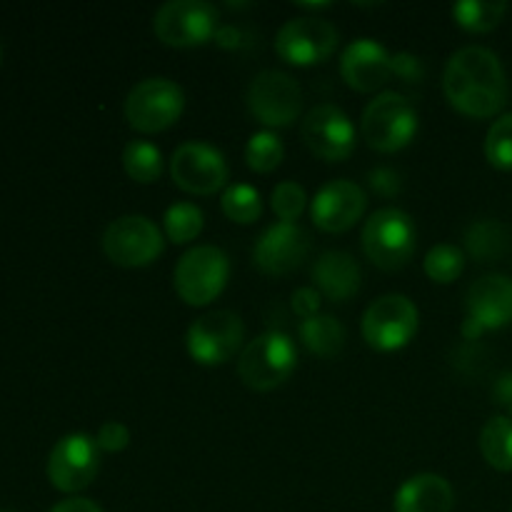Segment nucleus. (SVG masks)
Instances as JSON below:
<instances>
[{
	"label": "nucleus",
	"mask_w": 512,
	"mask_h": 512,
	"mask_svg": "<svg viewBox=\"0 0 512 512\" xmlns=\"http://www.w3.org/2000/svg\"><path fill=\"white\" fill-rule=\"evenodd\" d=\"M448 103L468 118H493L508 100V78L498 55L480 45H468L450 55L443 73Z\"/></svg>",
	"instance_id": "obj_1"
},
{
	"label": "nucleus",
	"mask_w": 512,
	"mask_h": 512,
	"mask_svg": "<svg viewBox=\"0 0 512 512\" xmlns=\"http://www.w3.org/2000/svg\"><path fill=\"white\" fill-rule=\"evenodd\" d=\"M298 368V348L293 338L278 330L258 335L238 358V378L255 393L280 388Z\"/></svg>",
	"instance_id": "obj_2"
},
{
	"label": "nucleus",
	"mask_w": 512,
	"mask_h": 512,
	"mask_svg": "<svg viewBox=\"0 0 512 512\" xmlns=\"http://www.w3.org/2000/svg\"><path fill=\"white\" fill-rule=\"evenodd\" d=\"M418 125L420 120L413 100L388 90L368 103L360 120V135L378 153H398L413 143Z\"/></svg>",
	"instance_id": "obj_3"
},
{
	"label": "nucleus",
	"mask_w": 512,
	"mask_h": 512,
	"mask_svg": "<svg viewBox=\"0 0 512 512\" xmlns=\"http://www.w3.org/2000/svg\"><path fill=\"white\" fill-rule=\"evenodd\" d=\"M418 230L413 218L400 208H380L365 220L363 250L380 270H400L413 260Z\"/></svg>",
	"instance_id": "obj_4"
},
{
	"label": "nucleus",
	"mask_w": 512,
	"mask_h": 512,
	"mask_svg": "<svg viewBox=\"0 0 512 512\" xmlns=\"http://www.w3.org/2000/svg\"><path fill=\"white\" fill-rule=\"evenodd\" d=\"M175 293L193 308H203L223 295L230 280V260L215 245L190 248L175 265Z\"/></svg>",
	"instance_id": "obj_5"
},
{
	"label": "nucleus",
	"mask_w": 512,
	"mask_h": 512,
	"mask_svg": "<svg viewBox=\"0 0 512 512\" xmlns=\"http://www.w3.org/2000/svg\"><path fill=\"white\" fill-rule=\"evenodd\" d=\"M185 93L168 78H145L125 98V120L138 133H163L180 120Z\"/></svg>",
	"instance_id": "obj_6"
},
{
	"label": "nucleus",
	"mask_w": 512,
	"mask_h": 512,
	"mask_svg": "<svg viewBox=\"0 0 512 512\" xmlns=\"http://www.w3.org/2000/svg\"><path fill=\"white\" fill-rule=\"evenodd\" d=\"M153 30L170 48H195L218 35L220 15L205 0H170L155 13Z\"/></svg>",
	"instance_id": "obj_7"
},
{
	"label": "nucleus",
	"mask_w": 512,
	"mask_h": 512,
	"mask_svg": "<svg viewBox=\"0 0 512 512\" xmlns=\"http://www.w3.org/2000/svg\"><path fill=\"white\" fill-rule=\"evenodd\" d=\"M420 328V313L408 295L390 293L370 303L363 315V338L378 353L403 350Z\"/></svg>",
	"instance_id": "obj_8"
},
{
	"label": "nucleus",
	"mask_w": 512,
	"mask_h": 512,
	"mask_svg": "<svg viewBox=\"0 0 512 512\" xmlns=\"http://www.w3.org/2000/svg\"><path fill=\"white\" fill-rule=\"evenodd\" d=\"M250 115L265 128H290L303 113V90L283 70H263L245 93Z\"/></svg>",
	"instance_id": "obj_9"
},
{
	"label": "nucleus",
	"mask_w": 512,
	"mask_h": 512,
	"mask_svg": "<svg viewBox=\"0 0 512 512\" xmlns=\"http://www.w3.org/2000/svg\"><path fill=\"white\" fill-rule=\"evenodd\" d=\"M245 325L243 318L233 310H210L200 315L185 335V345L195 363L200 365H223L243 353Z\"/></svg>",
	"instance_id": "obj_10"
},
{
	"label": "nucleus",
	"mask_w": 512,
	"mask_h": 512,
	"mask_svg": "<svg viewBox=\"0 0 512 512\" xmlns=\"http://www.w3.org/2000/svg\"><path fill=\"white\" fill-rule=\"evenodd\" d=\"M338 30L320 15L290 18L275 35V53L280 60L298 68L320 65L338 50Z\"/></svg>",
	"instance_id": "obj_11"
},
{
	"label": "nucleus",
	"mask_w": 512,
	"mask_h": 512,
	"mask_svg": "<svg viewBox=\"0 0 512 512\" xmlns=\"http://www.w3.org/2000/svg\"><path fill=\"white\" fill-rule=\"evenodd\" d=\"M103 250L120 268H145L163 255L165 238L145 215H125L105 228Z\"/></svg>",
	"instance_id": "obj_12"
},
{
	"label": "nucleus",
	"mask_w": 512,
	"mask_h": 512,
	"mask_svg": "<svg viewBox=\"0 0 512 512\" xmlns=\"http://www.w3.org/2000/svg\"><path fill=\"white\" fill-rule=\"evenodd\" d=\"M460 335L468 343H478L490 330L505 328L512 320V280L508 275H485L468 288Z\"/></svg>",
	"instance_id": "obj_13"
},
{
	"label": "nucleus",
	"mask_w": 512,
	"mask_h": 512,
	"mask_svg": "<svg viewBox=\"0 0 512 512\" xmlns=\"http://www.w3.org/2000/svg\"><path fill=\"white\" fill-rule=\"evenodd\" d=\"M170 178L190 195H215L228 185L230 168L218 148L190 140L175 148L170 158Z\"/></svg>",
	"instance_id": "obj_14"
},
{
	"label": "nucleus",
	"mask_w": 512,
	"mask_h": 512,
	"mask_svg": "<svg viewBox=\"0 0 512 512\" xmlns=\"http://www.w3.org/2000/svg\"><path fill=\"white\" fill-rule=\"evenodd\" d=\"M100 470V448L95 438L85 433H70L53 445L48 455V473L50 485L60 493H80L93 480L98 478Z\"/></svg>",
	"instance_id": "obj_15"
},
{
	"label": "nucleus",
	"mask_w": 512,
	"mask_h": 512,
	"mask_svg": "<svg viewBox=\"0 0 512 512\" xmlns=\"http://www.w3.org/2000/svg\"><path fill=\"white\" fill-rule=\"evenodd\" d=\"M300 135H303V143L308 145L310 153L315 158L325 160V163L348 160L355 150V140H358V133H355V125L348 118V113L330 103L315 105L305 115L303 125H300Z\"/></svg>",
	"instance_id": "obj_16"
},
{
	"label": "nucleus",
	"mask_w": 512,
	"mask_h": 512,
	"mask_svg": "<svg viewBox=\"0 0 512 512\" xmlns=\"http://www.w3.org/2000/svg\"><path fill=\"white\" fill-rule=\"evenodd\" d=\"M310 253V233L298 223H278L268 225L255 240L253 263L265 275H288L303 265Z\"/></svg>",
	"instance_id": "obj_17"
},
{
	"label": "nucleus",
	"mask_w": 512,
	"mask_h": 512,
	"mask_svg": "<svg viewBox=\"0 0 512 512\" xmlns=\"http://www.w3.org/2000/svg\"><path fill=\"white\" fill-rule=\"evenodd\" d=\"M368 195L353 180H330L310 200V218L323 233H345L363 218Z\"/></svg>",
	"instance_id": "obj_18"
},
{
	"label": "nucleus",
	"mask_w": 512,
	"mask_h": 512,
	"mask_svg": "<svg viewBox=\"0 0 512 512\" xmlns=\"http://www.w3.org/2000/svg\"><path fill=\"white\" fill-rule=\"evenodd\" d=\"M340 75L358 93H375L393 78V55L373 38H358L340 55Z\"/></svg>",
	"instance_id": "obj_19"
},
{
	"label": "nucleus",
	"mask_w": 512,
	"mask_h": 512,
	"mask_svg": "<svg viewBox=\"0 0 512 512\" xmlns=\"http://www.w3.org/2000/svg\"><path fill=\"white\" fill-rule=\"evenodd\" d=\"M360 265L345 250H328L313 265V283L320 295L333 303H345L360 290Z\"/></svg>",
	"instance_id": "obj_20"
},
{
	"label": "nucleus",
	"mask_w": 512,
	"mask_h": 512,
	"mask_svg": "<svg viewBox=\"0 0 512 512\" xmlns=\"http://www.w3.org/2000/svg\"><path fill=\"white\" fill-rule=\"evenodd\" d=\"M455 505L453 485L435 473H420L405 480L393 500L395 512H450Z\"/></svg>",
	"instance_id": "obj_21"
},
{
	"label": "nucleus",
	"mask_w": 512,
	"mask_h": 512,
	"mask_svg": "<svg viewBox=\"0 0 512 512\" xmlns=\"http://www.w3.org/2000/svg\"><path fill=\"white\" fill-rule=\"evenodd\" d=\"M465 250L478 263H498L512 248V230L500 220H475L465 230Z\"/></svg>",
	"instance_id": "obj_22"
},
{
	"label": "nucleus",
	"mask_w": 512,
	"mask_h": 512,
	"mask_svg": "<svg viewBox=\"0 0 512 512\" xmlns=\"http://www.w3.org/2000/svg\"><path fill=\"white\" fill-rule=\"evenodd\" d=\"M300 343L308 348V353L318 355V358H335L340 355V350L345 348V340H348V330L333 315H315L300 323L298 328Z\"/></svg>",
	"instance_id": "obj_23"
},
{
	"label": "nucleus",
	"mask_w": 512,
	"mask_h": 512,
	"mask_svg": "<svg viewBox=\"0 0 512 512\" xmlns=\"http://www.w3.org/2000/svg\"><path fill=\"white\" fill-rule=\"evenodd\" d=\"M480 453L490 468L512 473V418L495 415L480 430Z\"/></svg>",
	"instance_id": "obj_24"
},
{
	"label": "nucleus",
	"mask_w": 512,
	"mask_h": 512,
	"mask_svg": "<svg viewBox=\"0 0 512 512\" xmlns=\"http://www.w3.org/2000/svg\"><path fill=\"white\" fill-rule=\"evenodd\" d=\"M508 3L503 0H460L453 5V20L468 33H490L503 23Z\"/></svg>",
	"instance_id": "obj_25"
},
{
	"label": "nucleus",
	"mask_w": 512,
	"mask_h": 512,
	"mask_svg": "<svg viewBox=\"0 0 512 512\" xmlns=\"http://www.w3.org/2000/svg\"><path fill=\"white\" fill-rule=\"evenodd\" d=\"M123 168L135 183L150 185L163 175V153L148 140H130L123 150Z\"/></svg>",
	"instance_id": "obj_26"
},
{
	"label": "nucleus",
	"mask_w": 512,
	"mask_h": 512,
	"mask_svg": "<svg viewBox=\"0 0 512 512\" xmlns=\"http://www.w3.org/2000/svg\"><path fill=\"white\" fill-rule=\"evenodd\" d=\"M220 208H223V213L228 215L233 223L250 225V223H258L260 215H263V198H260V193L253 188V185L235 183L223 190Z\"/></svg>",
	"instance_id": "obj_27"
},
{
	"label": "nucleus",
	"mask_w": 512,
	"mask_h": 512,
	"mask_svg": "<svg viewBox=\"0 0 512 512\" xmlns=\"http://www.w3.org/2000/svg\"><path fill=\"white\" fill-rule=\"evenodd\" d=\"M205 215L193 203H173L163 215V230L170 243L185 245L203 233Z\"/></svg>",
	"instance_id": "obj_28"
},
{
	"label": "nucleus",
	"mask_w": 512,
	"mask_h": 512,
	"mask_svg": "<svg viewBox=\"0 0 512 512\" xmlns=\"http://www.w3.org/2000/svg\"><path fill=\"white\" fill-rule=\"evenodd\" d=\"M423 268H425V275H428L433 283L450 285L463 275L465 253L458 248V245H450V243L433 245V248L428 250V255H425Z\"/></svg>",
	"instance_id": "obj_29"
},
{
	"label": "nucleus",
	"mask_w": 512,
	"mask_h": 512,
	"mask_svg": "<svg viewBox=\"0 0 512 512\" xmlns=\"http://www.w3.org/2000/svg\"><path fill=\"white\" fill-rule=\"evenodd\" d=\"M283 155V140L273 130H258L250 135L248 145H245V163L253 173H273L283 163Z\"/></svg>",
	"instance_id": "obj_30"
},
{
	"label": "nucleus",
	"mask_w": 512,
	"mask_h": 512,
	"mask_svg": "<svg viewBox=\"0 0 512 512\" xmlns=\"http://www.w3.org/2000/svg\"><path fill=\"white\" fill-rule=\"evenodd\" d=\"M485 158L493 168L512 170V113L500 115L485 135Z\"/></svg>",
	"instance_id": "obj_31"
},
{
	"label": "nucleus",
	"mask_w": 512,
	"mask_h": 512,
	"mask_svg": "<svg viewBox=\"0 0 512 512\" xmlns=\"http://www.w3.org/2000/svg\"><path fill=\"white\" fill-rule=\"evenodd\" d=\"M270 208L283 223H295L308 208V195H305L303 185L293 183V180L275 185L273 195H270Z\"/></svg>",
	"instance_id": "obj_32"
},
{
	"label": "nucleus",
	"mask_w": 512,
	"mask_h": 512,
	"mask_svg": "<svg viewBox=\"0 0 512 512\" xmlns=\"http://www.w3.org/2000/svg\"><path fill=\"white\" fill-rule=\"evenodd\" d=\"M425 63L418 55L408 53V50H400L393 55V75H398L403 83H423L425 80Z\"/></svg>",
	"instance_id": "obj_33"
},
{
	"label": "nucleus",
	"mask_w": 512,
	"mask_h": 512,
	"mask_svg": "<svg viewBox=\"0 0 512 512\" xmlns=\"http://www.w3.org/2000/svg\"><path fill=\"white\" fill-rule=\"evenodd\" d=\"M95 443H98V448L103 450V453H120V450L128 448L130 430L125 428L123 423H118V420H110V423H105L103 428L98 430Z\"/></svg>",
	"instance_id": "obj_34"
},
{
	"label": "nucleus",
	"mask_w": 512,
	"mask_h": 512,
	"mask_svg": "<svg viewBox=\"0 0 512 512\" xmlns=\"http://www.w3.org/2000/svg\"><path fill=\"white\" fill-rule=\"evenodd\" d=\"M368 183L370 188H373L378 195H383V198H395V195L403 190V180H400V175L390 168L370 170Z\"/></svg>",
	"instance_id": "obj_35"
},
{
	"label": "nucleus",
	"mask_w": 512,
	"mask_h": 512,
	"mask_svg": "<svg viewBox=\"0 0 512 512\" xmlns=\"http://www.w3.org/2000/svg\"><path fill=\"white\" fill-rule=\"evenodd\" d=\"M320 293L315 288H298L290 295V305H293V313L300 315L303 320L315 318L320 315Z\"/></svg>",
	"instance_id": "obj_36"
},
{
	"label": "nucleus",
	"mask_w": 512,
	"mask_h": 512,
	"mask_svg": "<svg viewBox=\"0 0 512 512\" xmlns=\"http://www.w3.org/2000/svg\"><path fill=\"white\" fill-rule=\"evenodd\" d=\"M493 400L512 415V370L500 375L493 385Z\"/></svg>",
	"instance_id": "obj_37"
},
{
	"label": "nucleus",
	"mask_w": 512,
	"mask_h": 512,
	"mask_svg": "<svg viewBox=\"0 0 512 512\" xmlns=\"http://www.w3.org/2000/svg\"><path fill=\"white\" fill-rule=\"evenodd\" d=\"M50 512H103V510H100L98 503H93V500L88 498H70L55 505Z\"/></svg>",
	"instance_id": "obj_38"
},
{
	"label": "nucleus",
	"mask_w": 512,
	"mask_h": 512,
	"mask_svg": "<svg viewBox=\"0 0 512 512\" xmlns=\"http://www.w3.org/2000/svg\"><path fill=\"white\" fill-rule=\"evenodd\" d=\"M0 60H3V48H0Z\"/></svg>",
	"instance_id": "obj_39"
},
{
	"label": "nucleus",
	"mask_w": 512,
	"mask_h": 512,
	"mask_svg": "<svg viewBox=\"0 0 512 512\" xmlns=\"http://www.w3.org/2000/svg\"><path fill=\"white\" fill-rule=\"evenodd\" d=\"M0 512H13V510H0Z\"/></svg>",
	"instance_id": "obj_40"
}]
</instances>
